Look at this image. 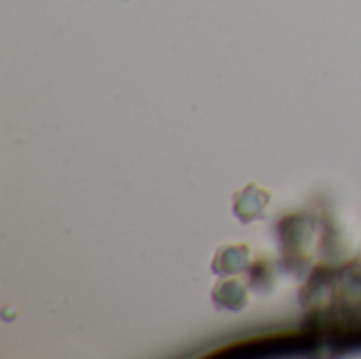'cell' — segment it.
I'll return each mask as SVG.
<instances>
[{
    "label": "cell",
    "instance_id": "cell-1",
    "mask_svg": "<svg viewBox=\"0 0 361 359\" xmlns=\"http://www.w3.org/2000/svg\"><path fill=\"white\" fill-rule=\"evenodd\" d=\"M271 203V195L254 184L243 188L239 195H235V205L233 212L241 222H252L264 216L267 205Z\"/></svg>",
    "mask_w": 361,
    "mask_h": 359
},
{
    "label": "cell",
    "instance_id": "cell-2",
    "mask_svg": "<svg viewBox=\"0 0 361 359\" xmlns=\"http://www.w3.org/2000/svg\"><path fill=\"white\" fill-rule=\"evenodd\" d=\"M250 267V250L247 245H224L214 258V273L216 275H235L243 273Z\"/></svg>",
    "mask_w": 361,
    "mask_h": 359
},
{
    "label": "cell",
    "instance_id": "cell-3",
    "mask_svg": "<svg viewBox=\"0 0 361 359\" xmlns=\"http://www.w3.org/2000/svg\"><path fill=\"white\" fill-rule=\"evenodd\" d=\"M212 296H214L216 309H220V311L237 313V311H241L247 305V288L241 281H237V279L220 281L214 288V294Z\"/></svg>",
    "mask_w": 361,
    "mask_h": 359
},
{
    "label": "cell",
    "instance_id": "cell-4",
    "mask_svg": "<svg viewBox=\"0 0 361 359\" xmlns=\"http://www.w3.org/2000/svg\"><path fill=\"white\" fill-rule=\"evenodd\" d=\"M250 281H252V288L254 286L258 288L260 281H271L273 284V271H271V267L269 264H256L252 269V273H250Z\"/></svg>",
    "mask_w": 361,
    "mask_h": 359
}]
</instances>
